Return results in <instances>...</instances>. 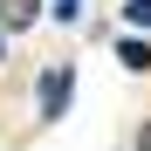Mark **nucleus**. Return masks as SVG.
<instances>
[{
    "instance_id": "obj_7",
    "label": "nucleus",
    "mask_w": 151,
    "mask_h": 151,
    "mask_svg": "<svg viewBox=\"0 0 151 151\" xmlns=\"http://www.w3.org/2000/svg\"><path fill=\"white\" fill-rule=\"evenodd\" d=\"M0 62H7V28H0Z\"/></svg>"
},
{
    "instance_id": "obj_3",
    "label": "nucleus",
    "mask_w": 151,
    "mask_h": 151,
    "mask_svg": "<svg viewBox=\"0 0 151 151\" xmlns=\"http://www.w3.org/2000/svg\"><path fill=\"white\" fill-rule=\"evenodd\" d=\"M117 62L131 69V76H151V41L144 35H117Z\"/></svg>"
},
{
    "instance_id": "obj_2",
    "label": "nucleus",
    "mask_w": 151,
    "mask_h": 151,
    "mask_svg": "<svg viewBox=\"0 0 151 151\" xmlns=\"http://www.w3.org/2000/svg\"><path fill=\"white\" fill-rule=\"evenodd\" d=\"M35 21H41V0H0V28L7 35H28Z\"/></svg>"
},
{
    "instance_id": "obj_4",
    "label": "nucleus",
    "mask_w": 151,
    "mask_h": 151,
    "mask_svg": "<svg viewBox=\"0 0 151 151\" xmlns=\"http://www.w3.org/2000/svg\"><path fill=\"white\" fill-rule=\"evenodd\" d=\"M124 21H131L137 35H151V0H124Z\"/></svg>"
},
{
    "instance_id": "obj_6",
    "label": "nucleus",
    "mask_w": 151,
    "mask_h": 151,
    "mask_svg": "<svg viewBox=\"0 0 151 151\" xmlns=\"http://www.w3.org/2000/svg\"><path fill=\"white\" fill-rule=\"evenodd\" d=\"M131 151H151V124H137V144H131Z\"/></svg>"
},
{
    "instance_id": "obj_5",
    "label": "nucleus",
    "mask_w": 151,
    "mask_h": 151,
    "mask_svg": "<svg viewBox=\"0 0 151 151\" xmlns=\"http://www.w3.org/2000/svg\"><path fill=\"white\" fill-rule=\"evenodd\" d=\"M48 7H55V21H62V28H76V21H83V0H48Z\"/></svg>"
},
{
    "instance_id": "obj_1",
    "label": "nucleus",
    "mask_w": 151,
    "mask_h": 151,
    "mask_svg": "<svg viewBox=\"0 0 151 151\" xmlns=\"http://www.w3.org/2000/svg\"><path fill=\"white\" fill-rule=\"evenodd\" d=\"M69 96H76V69H69V62H48V69L35 76V117H41V124H62V117H69Z\"/></svg>"
}]
</instances>
